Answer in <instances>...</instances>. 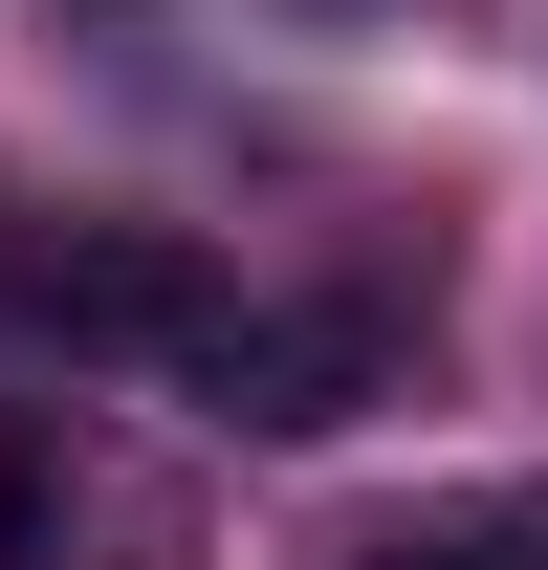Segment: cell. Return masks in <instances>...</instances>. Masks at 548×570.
<instances>
[{"instance_id": "obj_1", "label": "cell", "mask_w": 548, "mask_h": 570, "mask_svg": "<svg viewBox=\"0 0 548 570\" xmlns=\"http://www.w3.org/2000/svg\"><path fill=\"white\" fill-rule=\"evenodd\" d=\"M22 307H45L67 352H133V373H198V330L242 307V285H219L198 242H154V219H67V242L22 264Z\"/></svg>"}, {"instance_id": "obj_2", "label": "cell", "mask_w": 548, "mask_h": 570, "mask_svg": "<svg viewBox=\"0 0 548 570\" xmlns=\"http://www.w3.org/2000/svg\"><path fill=\"white\" fill-rule=\"evenodd\" d=\"M373 373H395L373 307H219V330H198V395H219L242 439H330Z\"/></svg>"}, {"instance_id": "obj_3", "label": "cell", "mask_w": 548, "mask_h": 570, "mask_svg": "<svg viewBox=\"0 0 548 570\" xmlns=\"http://www.w3.org/2000/svg\"><path fill=\"white\" fill-rule=\"evenodd\" d=\"M67 549L176 570V504H154L133 461H88V439H0V570H67Z\"/></svg>"}, {"instance_id": "obj_4", "label": "cell", "mask_w": 548, "mask_h": 570, "mask_svg": "<svg viewBox=\"0 0 548 570\" xmlns=\"http://www.w3.org/2000/svg\"><path fill=\"white\" fill-rule=\"evenodd\" d=\"M330 570H548V483H461V504H373Z\"/></svg>"}]
</instances>
